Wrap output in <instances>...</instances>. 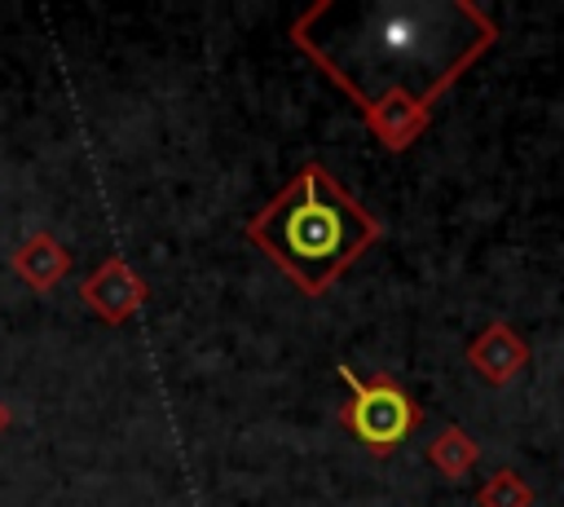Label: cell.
Returning a JSON list of instances; mask_svg holds the SVG:
<instances>
[{"label": "cell", "mask_w": 564, "mask_h": 507, "mask_svg": "<svg viewBox=\"0 0 564 507\" xmlns=\"http://www.w3.org/2000/svg\"><path fill=\"white\" fill-rule=\"evenodd\" d=\"M348 22V53H313L326 75L357 97L366 110L383 84L379 106L366 115L388 150H405L427 128V101L498 35V26L471 4H370L339 9Z\"/></svg>", "instance_id": "1"}, {"label": "cell", "mask_w": 564, "mask_h": 507, "mask_svg": "<svg viewBox=\"0 0 564 507\" xmlns=\"http://www.w3.org/2000/svg\"><path fill=\"white\" fill-rule=\"evenodd\" d=\"M247 238L295 278L300 291L322 295L375 238L379 220L335 185L322 163H308L251 225Z\"/></svg>", "instance_id": "2"}, {"label": "cell", "mask_w": 564, "mask_h": 507, "mask_svg": "<svg viewBox=\"0 0 564 507\" xmlns=\"http://www.w3.org/2000/svg\"><path fill=\"white\" fill-rule=\"evenodd\" d=\"M344 379L352 384V397L344 406V423L348 432H357L370 450H392L401 445L414 423H419V406L405 397V388L388 375H375L370 384H361L348 366H344Z\"/></svg>", "instance_id": "3"}, {"label": "cell", "mask_w": 564, "mask_h": 507, "mask_svg": "<svg viewBox=\"0 0 564 507\" xmlns=\"http://www.w3.org/2000/svg\"><path fill=\"white\" fill-rule=\"evenodd\" d=\"M79 295H84V304H88L101 322H123V317H132V313L141 309L145 282H141L119 256H110V260L79 287Z\"/></svg>", "instance_id": "4"}, {"label": "cell", "mask_w": 564, "mask_h": 507, "mask_svg": "<svg viewBox=\"0 0 564 507\" xmlns=\"http://www.w3.org/2000/svg\"><path fill=\"white\" fill-rule=\"evenodd\" d=\"M467 362H471L489 384H507V379L529 362V348H524V339H520L507 322H494V326H485V331L467 344Z\"/></svg>", "instance_id": "5"}, {"label": "cell", "mask_w": 564, "mask_h": 507, "mask_svg": "<svg viewBox=\"0 0 564 507\" xmlns=\"http://www.w3.org/2000/svg\"><path fill=\"white\" fill-rule=\"evenodd\" d=\"M13 269H18V278H22L31 291H48V287H57L62 273L70 269V256H66V247H62L57 238L35 234L26 247H18Z\"/></svg>", "instance_id": "6"}, {"label": "cell", "mask_w": 564, "mask_h": 507, "mask_svg": "<svg viewBox=\"0 0 564 507\" xmlns=\"http://www.w3.org/2000/svg\"><path fill=\"white\" fill-rule=\"evenodd\" d=\"M427 459H432L449 481H463V476L476 467L480 450H476V441H471L463 428H441V432L432 436V445H427Z\"/></svg>", "instance_id": "7"}, {"label": "cell", "mask_w": 564, "mask_h": 507, "mask_svg": "<svg viewBox=\"0 0 564 507\" xmlns=\"http://www.w3.org/2000/svg\"><path fill=\"white\" fill-rule=\"evenodd\" d=\"M533 494L516 472H494L480 489V507H529Z\"/></svg>", "instance_id": "8"}, {"label": "cell", "mask_w": 564, "mask_h": 507, "mask_svg": "<svg viewBox=\"0 0 564 507\" xmlns=\"http://www.w3.org/2000/svg\"><path fill=\"white\" fill-rule=\"evenodd\" d=\"M4 423H9V410H4V406H0V432H4Z\"/></svg>", "instance_id": "9"}]
</instances>
